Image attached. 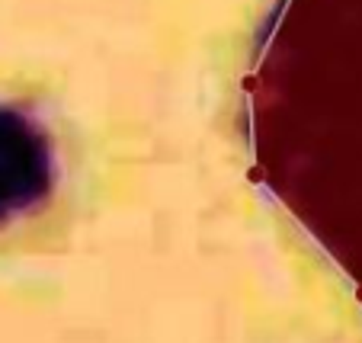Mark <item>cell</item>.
<instances>
[{"instance_id": "1", "label": "cell", "mask_w": 362, "mask_h": 343, "mask_svg": "<svg viewBox=\"0 0 362 343\" xmlns=\"http://www.w3.org/2000/svg\"><path fill=\"white\" fill-rule=\"evenodd\" d=\"M240 135L253 183L362 305V0H273Z\"/></svg>"}, {"instance_id": "2", "label": "cell", "mask_w": 362, "mask_h": 343, "mask_svg": "<svg viewBox=\"0 0 362 343\" xmlns=\"http://www.w3.org/2000/svg\"><path fill=\"white\" fill-rule=\"evenodd\" d=\"M52 144L23 112L0 106V221L35 209L52 192Z\"/></svg>"}]
</instances>
